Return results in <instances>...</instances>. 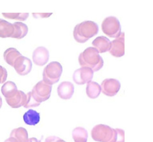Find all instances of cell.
Wrapping results in <instances>:
<instances>
[{
    "label": "cell",
    "instance_id": "cell-16",
    "mask_svg": "<svg viewBox=\"0 0 153 142\" xmlns=\"http://www.w3.org/2000/svg\"><path fill=\"white\" fill-rule=\"evenodd\" d=\"M40 114L33 109H29L23 114V120L27 125L35 126L40 122Z\"/></svg>",
    "mask_w": 153,
    "mask_h": 142
},
{
    "label": "cell",
    "instance_id": "cell-8",
    "mask_svg": "<svg viewBox=\"0 0 153 142\" xmlns=\"http://www.w3.org/2000/svg\"><path fill=\"white\" fill-rule=\"evenodd\" d=\"M94 71L88 67H81L73 73V79L77 85H85L92 80Z\"/></svg>",
    "mask_w": 153,
    "mask_h": 142
},
{
    "label": "cell",
    "instance_id": "cell-21",
    "mask_svg": "<svg viewBox=\"0 0 153 142\" xmlns=\"http://www.w3.org/2000/svg\"><path fill=\"white\" fill-rule=\"evenodd\" d=\"M10 136L14 138L18 142H28V132L23 127H19L13 129Z\"/></svg>",
    "mask_w": 153,
    "mask_h": 142
},
{
    "label": "cell",
    "instance_id": "cell-10",
    "mask_svg": "<svg viewBox=\"0 0 153 142\" xmlns=\"http://www.w3.org/2000/svg\"><path fill=\"white\" fill-rule=\"evenodd\" d=\"M15 70L20 76H25L31 72L32 62L29 58L21 55L17 58L13 64Z\"/></svg>",
    "mask_w": 153,
    "mask_h": 142
},
{
    "label": "cell",
    "instance_id": "cell-17",
    "mask_svg": "<svg viewBox=\"0 0 153 142\" xmlns=\"http://www.w3.org/2000/svg\"><path fill=\"white\" fill-rule=\"evenodd\" d=\"M17 91L16 85H15L14 82H11V81L4 82L1 88V94L5 97V99H10L13 97L17 92Z\"/></svg>",
    "mask_w": 153,
    "mask_h": 142
},
{
    "label": "cell",
    "instance_id": "cell-19",
    "mask_svg": "<svg viewBox=\"0 0 153 142\" xmlns=\"http://www.w3.org/2000/svg\"><path fill=\"white\" fill-rule=\"evenodd\" d=\"M101 93V86L97 82L91 81L87 83L86 94L91 99H96L100 96Z\"/></svg>",
    "mask_w": 153,
    "mask_h": 142
},
{
    "label": "cell",
    "instance_id": "cell-7",
    "mask_svg": "<svg viewBox=\"0 0 153 142\" xmlns=\"http://www.w3.org/2000/svg\"><path fill=\"white\" fill-rule=\"evenodd\" d=\"M120 82L116 79H106L102 82L101 91L106 96L114 97L120 89Z\"/></svg>",
    "mask_w": 153,
    "mask_h": 142
},
{
    "label": "cell",
    "instance_id": "cell-22",
    "mask_svg": "<svg viewBox=\"0 0 153 142\" xmlns=\"http://www.w3.org/2000/svg\"><path fill=\"white\" fill-rule=\"evenodd\" d=\"M72 136L75 142H87L88 133L83 127H76L73 130Z\"/></svg>",
    "mask_w": 153,
    "mask_h": 142
},
{
    "label": "cell",
    "instance_id": "cell-1",
    "mask_svg": "<svg viewBox=\"0 0 153 142\" xmlns=\"http://www.w3.org/2000/svg\"><path fill=\"white\" fill-rule=\"evenodd\" d=\"M92 138L99 142H125V132L121 129L98 124L91 130Z\"/></svg>",
    "mask_w": 153,
    "mask_h": 142
},
{
    "label": "cell",
    "instance_id": "cell-20",
    "mask_svg": "<svg viewBox=\"0 0 153 142\" xmlns=\"http://www.w3.org/2000/svg\"><path fill=\"white\" fill-rule=\"evenodd\" d=\"M13 34V24L4 19H0V37H11Z\"/></svg>",
    "mask_w": 153,
    "mask_h": 142
},
{
    "label": "cell",
    "instance_id": "cell-2",
    "mask_svg": "<svg viewBox=\"0 0 153 142\" xmlns=\"http://www.w3.org/2000/svg\"><path fill=\"white\" fill-rule=\"evenodd\" d=\"M79 62L82 67H88L94 72L100 70L104 64V61L98 51L94 47H88L79 55Z\"/></svg>",
    "mask_w": 153,
    "mask_h": 142
},
{
    "label": "cell",
    "instance_id": "cell-11",
    "mask_svg": "<svg viewBox=\"0 0 153 142\" xmlns=\"http://www.w3.org/2000/svg\"><path fill=\"white\" fill-rule=\"evenodd\" d=\"M49 58V52L46 48L38 46L34 50L32 54V59L34 64L37 66H43L46 64Z\"/></svg>",
    "mask_w": 153,
    "mask_h": 142
},
{
    "label": "cell",
    "instance_id": "cell-24",
    "mask_svg": "<svg viewBox=\"0 0 153 142\" xmlns=\"http://www.w3.org/2000/svg\"><path fill=\"white\" fill-rule=\"evenodd\" d=\"M26 95H27V100L25 106H24V107H25V109H28V108H31V107H37V106H40V104L37 103V102L34 100V99L32 97L31 91L28 92V94H26Z\"/></svg>",
    "mask_w": 153,
    "mask_h": 142
},
{
    "label": "cell",
    "instance_id": "cell-6",
    "mask_svg": "<svg viewBox=\"0 0 153 142\" xmlns=\"http://www.w3.org/2000/svg\"><path fill=\"white\" fill-rule=\"evenodd\" d=\"M52 92V86L45 83L43 80L37 82L31 91L32 97L40 105L43 102L49 100Z\"/></svg>",
    "mask_w": 153,
    "mask_h": 142
},
{
    "label": "cell",
    "instance_id": "cell-13",
    "mask_svg": "<svg viewBox=\"0 0 153 142\" xmlns=\"http://www.w3.org/2000/svg\"><path fill=\"white\" fill-rule=\"evenodd\" d=\"M7 104L13 109H17L21 106H25L27 100V95L22 91H19L16 93L13 97L10 99H5Z\"/></svg>",
    "mask_w": 153,
    "mask_h": 142
},
{
    "label": "cell",
    "instance_id": "cell-25",
    "mask_svg": "<svg viewBox=\"0 0 153 142\" xmlns=\"http://www.w3.org/2000/svg\"><path fill=\"white\" fill-rule=\"evenodd\" d=\"M7 72L4 67L0 65V84L4 83L7 79Z\"/></svg>",
    "mask_w": 153,
    "mask_h": 142
},
{
    "label": "cell",
    "instance_id": "cell-29",
    "mask_svg": "<svg viewBox=\"0 0 153 142\" xmlns=\"http://www.w3.org/2000/svg\"><path fill=\"white\" fill-rule=\"evenodd\" d=\"M28 142H41V141L37 140L36 138H31L28 139Z\"/></svg>",
    "mask_w": 153,
    "mask_h": 142
},
{
    "label": "cell",
    "instance_id": "cell-26",
    "mask_svg": "<svg viewBox=\"0 0 153 142\" xmlns=\"http://www.w3.org/2000/svg\"><path fill=\"white\" fill-rule=\"evenodd\" d=\"M45 142H66L57 136H49L45 140Z\"/></svg>",
    "mask_w": 153,
    "mask_h": 142
},
{
    "label": "cell",
    "instance_id": "cell-30",
    "mask_svg": "<svg viewBox=\"0 0 153 142\" xmlns=\"http://www.w3.org/2000/svg\"><path fill=\"white\" fill-rule=\"evenodd\" d=\"M1 106H2V100H1V97H0V109H1Z\"/></svg>",
    "mask_w": 153,
    "mask_h": 142
},
{
    "label": "cell",
    "instance_id": "cell-15",
    "mask_svg": "<svg viewBox=\"0 0 153 142\" xmlns=\"http://www.w3.org/2000/svg\"><path fill=\"white\" fill-rule=\"evenodd\" d=\"M13 34L12 35V38L22 39L27 34L28 31V26L23 22H16L13 24Z\"/></svg>",
    "mask_w": 153,
    "mask_h": 142
},
{
    "label": "cell",
    "instance_id": "cell-5",
    "mask_svg": "<svg viewBox=\"0 0 153 142\" xmlns=\"http://www.w3.org/2000/svg\"><path fill=\"white\" fill-rule=\"evenodd\" d=\"M102 31L107 36L117 38L121 34V25L120 21L115 16H108L102 23Z\"/></svg>",
    "mask_w": 153,
    "mask_h": 142
},
{
    "label": "cell",
    "instance_id": "cell-27",
    "mask_svg": "<svg viewBox=\"0 0 153 142\" xmlns=\"http://www.w3.org/2000/svg\"><path fill=\"white\" fill-rule=\"evenodd\" d=\"M33 14L36 15V16H40V17L44 18V17H49V16L52 15V13H33Z\"/></svg>",
    "mask_w": 153,
    "mask_h": 142
},
{
    "label": "cell",
    "instance_id": "cell-12",
    "mask_svg": "<svg viewBox=\"0 0 153 142\" xmlns=\"http://www.w3.org/2000/svg\"><path fill=\"white\" fill-rule=\"evenodd\" d=\"M57 92L60 98L70 100L74 94V85L70 82H63L58 85Z\"/></svg>",
    "mask_w": 153,
    "mask_h": 142
},
{
    "label": "cell",
    "instance_id": "cell-18",
    "mask_svg": "<svg viewBox=\"0 0 153 142\" xmlns=\"http://www.w3.org/2000/svg\"><path fill=\"white\" fill-rule=\"evenodd\" d=\"M21 55L20 52L15 48H8L4 52V59L7 64L13 67L16 60Z\"/></svg>",
    "mask_w": 153,
    "mask_h": 142
},
{
    "label": "cell",
    "instance_id": "cell-3",
    "mask_svg": "<svg viewBox=\"0 0 153 142\" xmlns=\"http://www.w3.org/2000/svg\"><path fill=\"white\" fill-rule=\"evenodd\" d=\"M99 26L93 21H84L75 26L73 37L78 43H83L97 34Z\"/></svg>",
    "mask_w": 153,
    "mask_h": 142
},
{
    "label": "cell",
    "instance_id": "cell-14",
    "mask_svg": "<svg viewBox=\"0 0 153 142\" xmlns=\"http://www.w3.org/2000/svg\"><path fill=\"white\" fill-rule=\"evenodd\" d=\"M93 46L98 51L99 53H104L107 51H109L111 47V41L108 38L105 36H100L97 37L92 42Z\"/></svg>",
    "mask_w": 153,
    "mask_h": 142
},
{
    "label": "cell",
    "instance_id": "cell-28",
    "mask_svg": "<svg viewBox=\"0 0 153 142\" xmlns=\"http://www.w3.org/2000/svg\"><path fill=\"white\" fill-rule=\"evenodd\" d=\"M4 142H18V141L14 138L10 137L9 138L6 139V140L4 141Z\"/></svg>",
    "mask_w": 153,
    "mask_h": 142
},
{
    "label": "cell",
    "instance_id": "cell-23",
    "mask_svg": "<svg viewBox=\"0 0 153 142\" xmlns=\"http://www.w3.org/2000/svg\"><path fill=\"white\" fill-rule=\"evenodd\" d=\"M2 15L7 19L20 21H25L28 17V13H3Z\"/></svg>",
    "mask_w": 153,
    "mask_h": 142
},
{
    "label": "cell",
    "instance_id": "cell-4",
    "mask_svg": "<svg viewBox=\"0 0 153 142\" xmlns=\"http://www.w3.org/2000/svg\"><path fill=\"white\" fill-rule=\"evenodd\" d=\"M63 72L62 65L58 61H52L46 65L43 72V81L52 86L57 83L61 78Z\"/></svg>",
    "mask_w": 153,
    "mask_h": 142
},
{
    "label": "cell",
    "instance_id": "cell-9",
    "mask_svg": "<svg viewBox=\"0 0 153 142\" xmlns=\"http://www.w3.org/2000/svg\"><path fill=\"white\" fill-rule=\"evenodd\" d=\"M109 52L113 56L120 58L125 55V33L121 32L120 37L111 42Z\"/></svg>",
    "mask_w": 153,
    "mask_h": 142
}]
</instances>
